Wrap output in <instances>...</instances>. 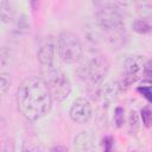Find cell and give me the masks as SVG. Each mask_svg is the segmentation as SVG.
Returning <instances> with one entry per match:
<instances>
[{
    "instance_id": "obj_1",
    "label": "cell",
    "mask_w": 152,
    "mask_h": 152,
    "mask_svg": "<svg viewBox=\"0 0 152 152\" xmlns=\"http://www.w3.org/2000/svg\"><path fill=\"white\" fill-rule=\"evenodd\" d=\"M52 102L51 93L42 77H28L18 88V109L28 121L34 122L46 116L51 110Z\"/></svg>"
},
{
    "instance_id": "obj_2",
    "label": "cell",
    "mask_w": 152,
    "mask_h": 152,
    "mask_svg": "<svg viewBox=\"0 0 152 152\" xmlns=\"http://www.w3.org/2000/svg\"><path fill=\"white\" fill-rule=\"evenodd\" d=\"M40 74L51 93L53 101L58 103L63 102L70 95L72 89L71 81L59 66L55 65V63L40 66Z\"/></svg>"
},
{
    "instance_id": "obj_3",
    "label": "cell",
    "mask_w": 152,
    "mask_h": 152,
    "mask_svg": "<svg viewBox=\"0 0 152 152\" xmlns=\"http://www.w3.org/2000/svg\"><path fill=\"white\" fill-rule=\"evenodd\" d=\"M109 61L103 55H95L78 69L80 77L87 81L91 87H99L103 83L104 78L109 72Z\"/></svg>"
},
{
    "instance_id": "obj_4",
    "label": "cell",
    "mask_w": 152,
    "mask_h": 152,
    "mask_svg": "<svg viewBox=\"0 0 152 152\" xmlns=\"http://www.w3.org/2000/svg\"><path fill=\"white\" fill-rule=\"evenodd\" d=\"M57 53L65 64H75L81 61L83 46L78 36L71 31H63L57 38Z\"/></svg>"
},
{
    "instance_id": "obj_5",
    "label": "cell",
    "mask_w": 152,
    "mask_h": 152,
    "mask_svg": "<svg viewBox=\"0 0 152 152\" xmlns=\"http://www.w3.org/2000/svg\"><path fill=\"white\" fill-rule=\"evenodd\" d=\"M95 21L100 26L103 33L125 30V21L121 11L115 4H107L96 11Z\"/></svg>"
},
{
    "instance_id": "obj_6",
    "label": "cell",
    "mask_w": 152,
    "mask_h": 152,
    "mask_svg": "<svg viewBox=\"0 0 152 152\" xmlns=\"http://www.w3.org/2000/svg\"><path fill=\"white\" fill-rule=\"evenodd\" d=\"M144 65L145 62L142 56H129L125 59L119 81L121 89L128 88L141 77L144 71Z\"/></svg>"
},
{
    "instance_id": "obj_7",
    "label": "cell",
    "mask_w": 152,
    "mask_h": 152,
    "mask_svg": "<svg viewBox=\"0 0 152 152\" xmlns=\"http://www.w3.org/2000/svg\"><path fill=\"white\" fill-rule=\"evenodd\" d=\"M93 115V107L88 99L78 97L74 101L70 107L69 116L76 124H86L91 119Z\"/></svg>"
},
{
    "instance_id": "obj_8",
    "label": "cell",
    "mask_w": 152,
    "mask_h": 152,
    "mask_svg": "<svg viewBox=\"0 0 152 152\" xmlns=\"http://www.w3.org/2000/svg\"><path fill=\"white\" fill-rule=\"evenodd\" d=\"M120 90L121 87L116 81H109L104 84H101V87L97 90V100L100 104H102L103 107L109 106L113 101L116 100Z\"/></svg>"
},
{
    "instance_id": "obj_9",
    "label": "cell",
    "mask_w": 152,
    "mask_h": 152,
    "mask_svg": "<svg viewBox=\"0 0 152 152\" xmlns=\"http://www.w3.org/2000/svg\"><path fill=\"white\" fill-rule=\"evenodd\" d=\"M56 43L55 39L49 36L45 38V40L43 42V44L40 45L38 53H37V58L38 62L40 64V66L43 65H50L53 63V58H55V49H56Z\"/></svg>"
},
{
    "instance_id": "obj_10",
    "label": "cell",
    "mask_w": 152,
    "mask_h": 152,
    "mask_svg": "<svg viewBox=\"0 0 152 152\" xmlns=\"http://www.w3.org/2000/svg\"><path fill=\"white\" fill-rule=\"evenodd\" d=\"M96 137L90 131L78 133L74 139V147L77 151H90L95 147Z\"/></svg>"
},
{
    "instance_id": "obj_11",
    "label": "cell",
    "mask_w": 152,
    "mask_h": 152,
    "mask_svg": "<svg viewBox=\"0 0 152 152\" xmlns=\"http://www.w3.org/2000/svg\"><path fill=\"white\" fill-rule=\"evenodd\" d=\"M101 28L100 26L97 25V23L95 21V24H89V25H86L83 27V36H84V39L87 42V44L89 46H91L93 49H95V46L99 45L100 40H101Z\"/></svg>"
},
{
    "instance_id": "obj_12",
    "label": "cell",
    "mask_w": 152,
    "mask_h": 152,
    "mask_svg": "<svg viewBox=\"0 0 152 152\" xmlns=\"http://www.w3.org/2000/svg\"><path fill=\"white\" fill-rule=\"evenodd\" d=\"M0 14H1V21L4 24H10L13 23L17 13L13 7V5L8 1V0H2L1 5H0Z\"/></svg>"
},
{
    "instance_id": "obj_13",
    "label": "cell",
    "mask_w": 152,
    "mask_h": 152,
    "mask_svg": "<svg viewBox=\"0 0 152 152\" xmlns=\"http://www.w3.org/2000/svg\"><path fill=\"white\" fill-rule=\"evenodd\" d=\"M135 11L139 18L152 20V2L150 0H138L135 2Z\"/></svg>"
},
{
    "instance_id": "obj_14",
    "label": "cell",
    "mask_w": 152,
    "mask_h": 152,
    "mask_svg": "<svg viewBox=\"0 0 152 152\" xmlns=\"http://www.w3.org/2000/svg\"><path fill=\"white\" fill-rule=\"evenodd\" d=\"M30 30V23L28 18L25 14H17L14 21H13V32L15 34H25Z\"/></svg>"
},
{
    "instance_id": "obj_15",
    "label": "cell",
    "mask_w": 152,
    "mask_h": 152,
    "mask_svg": "<svg viewBox=\"0 0 152 152\" xmlns=\"http://www.w3.org/2000/svg\"><path fill=\"white\" fill-rule=\"evenodd\" d=\"M132 30L139 34H146V33L152 32V25L148 20L138 17L132 23Z\"/></svg>"
},
{
    "instance_id": "obj_16",
    "label": "cell",
    "mask_w": 152,
    "mask_h": 152,
    "mask_svg": "<svg viewBox=\"0 0 152 152\" xmlns=\"http://www.w3.org/2000/svg\"><path fill=\"white\" fill-rule=\"evenodd\" d=\"M141 121L146 128H152V108L145 107L140 112Z\"/></svg>"
},
{
    "instance_id": "obj_17",
    "label": "cell",
    "mask_w": 152,
    "mask_h": 152,
    "mask_svg": "<svg viewBox=\"0 0 152 152\" xmlns=\"http://www.w3.org/2000/svg\"><path fill=\"white\" fill-rule=\"evenodd\" d=\"M11 83L12 82H11L10 74L1 72V75H0V91H1V95H6V93L11 88Z\"/></svg>"
},
{
    "instance_id": "obj_18",
    "label": "cell",
    "mask_w": 152,
    "mask_h": 152,
    "mask_svg": "<svg viewBox=\"0 0 152 152\" xmlns=\"http://www.w3.org/2000/svg\"><path fill=\"white\" fill-rule=\"evenodd\" d=\"M114 122L118 128L122 127L125 124V109L122 107H116L114 110Z\"/></svg>"
},
{
    "instance_id": "obj_19",
    "label": "cell",
    "mask_w": 152,
    "mask_h": 152,
    "mask_svg": "<svg viewBox=\"0 0 152 152\" xmlns=\"http://www.w3.org/2000/svg\"><path fill=\"white\" fill-rule=\"evenodd\" d=\"M142 96H145L150 102H152V83L148 84H141L137 89Z\"/></svg>"
},
{
    "instance_id": "obj_20",
    "label": "cell",
    "mask_w": 152,
    "mask_h": 152,
    "mask_svg": "<svg viewBox=\"0 0 152 152\" xmlns=\"http://www.w3.org/2000/svg\"><path fill=\"white\" fill-rule=\"evenodd\" d=\"M142 76L147 80L148 83H152V58L148 59L145 65H144V71H142Z\"/></svg>"
},
{
    "instance_id": "obj_21",
    "label": "cell",
    "mask_w": 152,
    "mask_h": 152,
    "mask_svg": "<svg viewBox=\"0 0 152 152\" xmlns=\"http://www.w3.org/2000/svg\"><path fill=\"white\" fill-rule=\"evenodd\" d=\"M10 49H7L6 46L1 48V56H0V62H1V66H6L10 63Z\"/></svg>"
},
{
    "instance_id": "obj_22",
    "label": "cell",
    "mask_w": 152,
    "mask_h": 152,
    "mask_svg": "<svg viewBox=\"0 0 152 152\" xmlns=\"http://www.w3.org/2000/svg\"><path fill=\"white\" fill-rule=\"evenodd\" d=\"M113 145H114V139L113 137L110 135H107L102 139V147L104 151H110L113 148Z\"/></svg>"
},
{
    "instance_id": "obj_23",
    "label": "cell",
    "mask_w": 152,
    "mask_h": 152,
    "mask_svg": "<svg viewBox=\"0 0 152 152\" xmlns=\"http://www.w3.org/2000/svg\"><path fill=\"white\" fill-rule=\"evenodd\" d=\"M128 122H129L131 129L133 128V131H134V129L138 128V115H137V112H134V110L131 112L129 118H128Z\"/></svg>"
},
{
    "instance_id": "obj_24",
    "label": "cell",
    "mask_w": 152,
    "mask_h": 152,
    "mask_svg": "<svg viewBox=\"0 0 152 152\" xmlns=\"http://www.w3.org/2000/svg\"><path fill=\"white\" fill-rule=\"evenodd\" d=\"M113 1L116 6H128V5L133 4L134 0H113Z\"/></svg>"
},
{
    "instance_id": "obj_25",
    "label": "cell",
    "mask_w": 152,
    "mask_h": 152,
    "mask_svg": "<svg viewBox=\"0 0 152 152\" xmlns=\"http://www.w3.org/2000/svg\"><path fill=\"white\" fill-rule=\"evenodd\" d=\"M91 2H93L95 6H97V7H101V6H103V5L110 4V2H108V0H91Z\"/></svg>"
},
{
    "instance_id": "obj_26",
    "label": "cell",
    "mask_w": 152,
    "mask_h": 152,
    "mask_svg": "<svg viewBox=\"0 0 152 152\" xmlns=\"http://www.w3.org/2000/svg\"><path fill=\"white\" fill-rule=\"evenodd\" d=\"M30 4H31V7L33 11H37L39 8V4H40V0H30Z\"/></svg>"
},
{
    "instance_id": "obj_27",
    "label": "cell",
    "mask_w": 152,
    "mask_h": 152,
    "mask_svg": "<svg viewBox=\"0 0 152 152\" xmlns=\"http://www.w3.org/2000/svg\"><path fill=\"white\" fill-rule=\"evenodd\" d=\"M51 151H68V148L63 146H56V147H52Z\"/></svg>"
}]
</instances>
